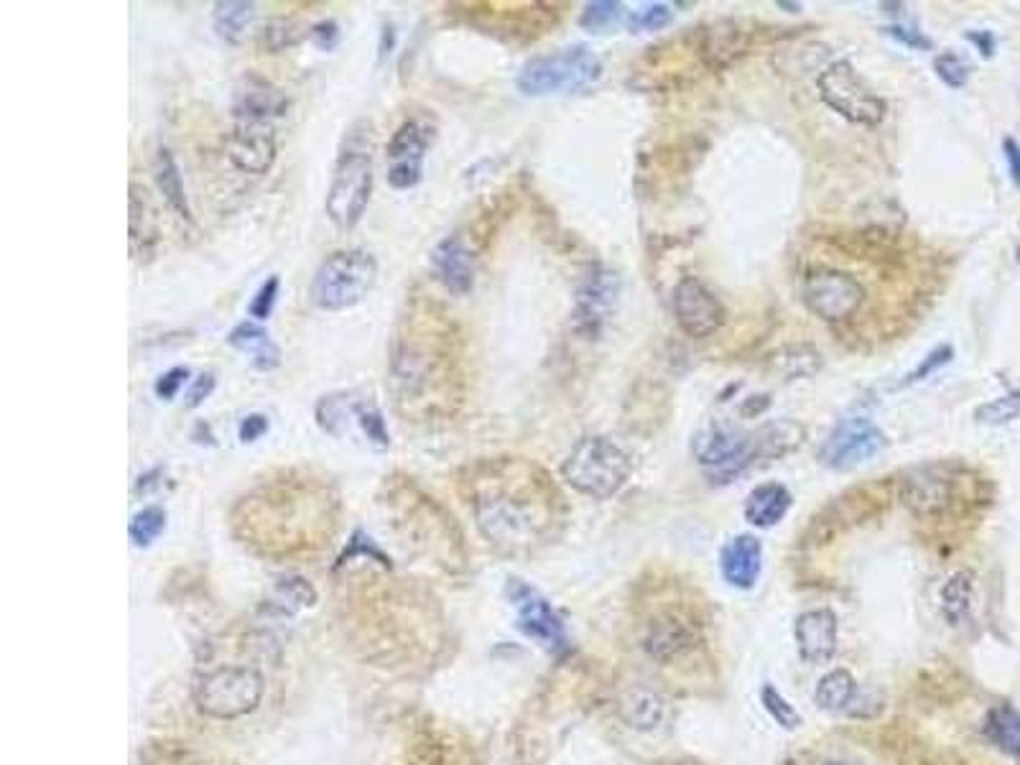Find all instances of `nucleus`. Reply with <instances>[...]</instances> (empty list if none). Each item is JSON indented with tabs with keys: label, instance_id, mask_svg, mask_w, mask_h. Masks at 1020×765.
<instances>
[{
	"label": "nucleus",
	"instance_id": "19",
	"mask_svg": "<svg viewBox=\"0 0 1020 765\" xmlns=\"http://www.w3.org/2000/svg\"><path fill=\"white\" fill-rule=\"evenodd\" d=\"M699 643V633L687 615L664 613L658 615L654 623L648 625L646 635H643V648L654 661L662 664H671V661L681 658L684 653H689Z\"/></svg>",
	"mask_w": 1020,
	"mask_h": 765
},
{
	"label": "nucleus",
	"instance_id": "42",
	"mask_svg": "<svg viewBox=\"0 0 1020 765\" xmlns=\"http://www.w3.org/2000/svg\"><path fill=\"white\" fill-rule=\"evenodd\" d=\"M668 21H671V11H668V6L650 3L633 13L628 19V26H630V31H646V29L658 31V29H664Z\"/></svg>",
	"mask_w": 1020,
	"mask_h": 765
},
{
	"label": "nucleus",
	"instance_id": "51",
	"mask_svg": "<svg viewBox=\"0 0 1020 765\" xmlns=\"http://www.w3.org/2000/svg\"><path fill=\"white\" fill-rule=\"evenodd\" d=\"M1006 151H1008V159H1010V171H1013V179L1020 184V149L1013 141H1008Z\"/></svg>",
	"mask_w": 1020,
	"mask_h": 765
},
{
	"label": "nucleus",
	"instance_id": "34",
	"mask_svg": "<svg viewBox=\"0 0 1020 765\" xmlns=\"http://www.w3.org/2000/svg\"><path fill=\"white\" fill-rule=\"evenodd\" d=\"M304 37H309V31L304 33V29L296 21L273 19L259 31V44L261 49L271 51V54H279V51L296 47Z\"/></svg>",
	"mask_w": 1020,
	"mask_h": 765
},
{
	"label": "nucleus",
	"instance_id": "24",
	"mask_svg": "<svg viewBox=\"0 0 1020 765\" xmlns=\"http://www.w3.org/2000/svg\"><path fill=\"white\" fill-rule=\"evenodd\" d=\"M794 497L788 493V487L781 483H763L753 487L748 497H745L743 515L750 526L756 529H774L776 523L786 519V513L791 511Z\"/></svg>",
	"mask_w": 1020,
	"mask_h": 765
},
{
	"label": "nucleus",
	"instance_id": "1",
	"mask_svg": "<svg viewBox=\"0 0 1020 765\" xmlns=\"http://www.w3.org/2000/svg\"><path fill=\"white\" fill-rule=\"evenodd\" d=\"M465 340L440 302L411 291L388 352V383L401 416L418 424L454 421L467 399Z\"/></svg>",
	"mask_w": 1020,
	"mask_h": 765
},
{
	"label": "nucleus",
	"instance_id": "16",
	"mask_svg": "<svg viewBox=\"0 0 1020 765\" xmlns=\"http://www.w3.org/2000/svg\"><path fill=\"white\" fill-rule=\"evenodd\" d=\"M225 153L243 174H269L279 157L276 131L271 123H235L225 139Z\"/></svg>",
	"mask_w": 1020,
	"mask_h": 765
},
{
	"label": "nucleus",
	"instance_id": "37",
	"mask_svg": "<svg viewBox=\"0 0 1020 765\" xmlns=\"http://www.w3.org/2000/svg\"><path fill=\"white\" fill-rule=\"evenodd\" d=\"M974 416L977 421H982V424H992V426L1016 421L1020 416V389L1000 395V399L990 401V403H982V406L974 411Z\"/></svg>",
	"mask_w": 1020,
	"mask_h": 765
},
{
	"label": "nucleus",
	"instance_id": "9",
	"mask_svg": "<svg viewBox=\"0 0 1020 765\" xmlns=\"http://www.w3.org/2000/svg\"><path fill=\"white\" fill-rule=\"evenodd\" d=\"M691 452L699 464L713 470V480L730 483L737 472L766 460V442L763 432L743 434L727 426H707L694 436Z\"/></svg>",
	"mask_w": 1020,
	"mask_h": 765
},
{
	"label": "nucleus",
	"instance_id": "3",
	"mask_svg": "<svg viewBox=\"0 0 1020 765\" xmlns=\"http://www.w3.org/2000/svg\"><path fill=\"white\" fill-rule=\"evenodd\" d=\"M360 128L363 123H357L342 141L324 200V212L337 230H353L373 197V153L367 141L371 135L360 133Z\"/></svg>",
	"mask_w": 1020,
	"mask_h": 765
},
{
	"label": "nucleus",
	"instance_id": "8",
	"mask_svg": "<svg viewBox=\"0 0 1020 765\" xmlns=\"http://www.w3.org/2000/svg\"><path fill=\"white\" fill-rule=\"evenodd\" d=\"M263 678L245 666L218 668L200 678L194 689L196 707L218 719H235L261 704Z\"/></svg>",
	"mask_w": 1020,
	"mask_h": 765
},
{
	"label": "nucleus",
	"instance_id": "4",
	"mask_svg": "<svg viewBox=\"0 0 1020 765\" xmlns=\"http://www.w3.org/2000/svg\"><path fill=\"white\" fill-rule=\"evenodd\" d=\"M633 472L630 454L605 434L582 436L562 462V477L577 493L607 501L623 490Z\"/></svg>",
	"mask_w": 1020,
	"mask_h": 765
},
{
	"label": "nucleus",
	"instance_id": "22",
	"mask_svg": "<svg viewBox=\"0 0 1020 765\" xmlns=\"http://www.w3.org/2000/svg\"><path fill=\"white\" fill-rule=\"evenodd\" d=\"M763 570V544L750 534L733 536L719 552V572L735 590L756 587Z\"/></svg>",
	"mask_w": 1020,
	"mask_h": 765
},
{
	"label": "nucleus",
	"instance_id": "21",
	"mask_svg": "<svg viewBox=\"0 0 1020 765\" xmlns=\"http://www.w3.org/2000/svg\"><path fill=\"white\" fill-rule=\"evenodd\" d=\"M837 615L831 610H807L796 617L794 638L799 656L807 664H825L837 651Z\"/></svg>",
	"mask_w": 1020,
	"mask_h": 765
},
{
	"label": "nucleus",
	"instance_id": "31",
	"mask_svg": "<svg viewBox=\"0 0 1020 765\" xmlns=\"http://www.w3.org/2000/svg\"><path fill=\"white\" fill-rule=\"evenodd\" d=\"M857 696V682L847 668H835L819 678L817 692H814V702L819 709L827 712H842L850 707Z\"/></svg>",
	"mask_w": 1020,
	"mask_h": 765
},
{
	"label": "nucleus",
	"instance_id": "36",
	"mask_svg": "<svg viewBox=\"0 0 1020 765\" xmlns=\"http://www.w3.org/2000/svg\"><path fill=\"white\" fill-rule=\"evenodd\" d=\"M314 597L316 595H314L312 584H309L302 577H291V580L281 582L279 587L273 590V603L271 605H276L281 613H294V610H299V607L312 605Z\"/></svg>",
	"mask_w": 1020,
	"mask_h": 765
},
{
	"label": "nucleus",
	"instance_id": "12",
	"mask_svg": "<svg viewBox=\"0 0 1020 765\" xmlns=\"http://www.w3.org/2000/svg\"><path fill=\"white\" fill-rule=\"evenodd\" d=\"M617 294H620V281L605 265H593L582 276L577 294H574V332L585 340H595L603 334L605 324L610 322L615 312Z\"/></svg>",
	"mask_w": 1020,
	"mask_h": 765
},
{
	"label": "nucleus",
	"instance_id": "43",
	"mask_svg": "<svg viewBox=\"0 0 1020 765\" xmlns=\"http://www.w3.org/2000/svg\"><path fill=\"white\" fill-rule=\"evenodd\" d=\"M186 378H190V368L186 365L169 368L164 375L156 378V383H153V393H156V399L161 401H174L176 393L182 391V385L186 383Z\"/></svg>",
	"mask_w": 1020,
	"mask_h": 765
},
{
	"label": "nucleus",
	"instance_id": "26",
	"mask_svg": "<svg viewBox=\"0 0 1020 765\" xmlns=\"http://www.w3.org/2000/svg\"><path fill=\"white\" fill-rule=\"evenodd\" d=\"M145 192L139 184H131V251L135 258L143 255H153V248H156L159 240V230H156V220L151 214V204L143 197Z\"/></svg>",
	"mask_w": 1020,
	"mask_h": 765
},
{
	"label": "nucleus",
	"instance_id": "38",
	"mask_svg": "<svg viewBox=\"0 0 1020 765\" xmlns=\"http://www.w3.org/2000/svg\"><path fill=\"white\" fill-rule=\"evenodd\" d=\"M760 702H763V709L768 712L770 717H774V722H778V725L786 727V729H794V727H799V722H801V715L799 712L794 709V704H788L786 696L776 689L774 684H766L760 689Z\"/></svg>",
	"mask_w": 1020,
	"mask_h": 765
},
{
	"label": "nucleus",
	"instance_id": "5",
	"mask_svg": "<svg viewBox=\"0 0 1020 765\" xmlns=\"http://www.w3.org/2000/svg\"><path fill=\"white\" fill-rule=\"evenodd\" d=\"M378 281V261L363 248H347L324 258L314 271L309 299L322 312H345L363 304Z\"/></svg>",
	"mask_w": 1020,
	"mask_h": 765
},
{
	"label": "nucleus",
	"instance_id": "39",
	"mask_svg": "<svg viewBox=\"0 0 1020 765\" xmlns=\"http://www.w3.org/2000/svg\"><path fill=\"white\" fill-rule=\"evenodd\" d=\"M933 72L951 90H962L967 80H970V64L957 51H945V54L933 59Z\"/></svg>",
	"mask_w": 1020,
	"mask_h": 765
},
{
	"label": "nucleus",
	"instance_id": "15",
	"mask_svg": "<svg viewBox=\"0 0 1020 765\" xmlns=\"http://www.w3.org/2000/svg\"><path fill=\"white\" fill-rule=\"evenodd\" d=\"M674 314L684 332L694 340H705L725 324V306L705 283L684 276L674 289Z\"/></svg>",
	"mask_w": 1020,
	"mask_h": 765
},
{
	"label": "nucleus",
	"instance_id": "48",
	"mask_svg": "<svg viewBox=\"0 0 1020 765\" xmlns=\"http://www.w3.org/2000/svg\"><path fill=\"white\" fill-rule=\"evenodd\" d=\"M886 33H888V37H893L898 44L911 47V49H931L933 47L929 37H923V33L916 31V29H908V26H888Z\"/></svg>",
	"mask_w": 1020,
	"mask_h": 765
},
{
	"label": "nucleus",
	"instance_id": "14",
	"mask_svg": "<svg viewBox=\"0 0 1020 765\" xmlns=\"http://www.w3.org/2000/svg\"><path fill=\"white\" fill-rule=\"evenodd\" d=\"M432 149V128L418 120H406L396 128L385 145V161H388V184L398 192L414 189L424 179V161Z\"/></svg>",
	"mask_w": 1020,
	"mask_h": 765
},
{
	"label": "nucleus",
	"instance_id": "2",
	"mask_svg": "<svg viewBox=\"0 0 1020 765\" xmlns=\"http://www.w3.org/2000/svg\"><path fill=\"white\" fill-rule=\"evenodd\" d=\"M473 511L479 534L505 552H521L542 541L559 501L552 477L521 457L477 462L469 472Z\"/></svg>",
	"mask_w": 1020,
	"mask_h": 765
},
{
	"label": "nucleus",
	"instance_id": "40",
	"mask_svg": "<svg viewBox=\"0 0 1020 765\" xmlns=\"http://www.w3.org/2000/svg\"><path fill=\"white\" fill-rule=\"evenodd\" d=\"M279 289H281V279L279 276H269L261 283L259 291H255L253 302H251V306H248V314H251L255 322L269 320L271 312H273V306H276Z\"/></svg>",
	"mask_w": 1020,
	"mask_h": 765
},
{
	"label": "nucleus",
	"instance_id": "52",
	"mask_svg": "<svg viewBox=\"0 0 1020 765\" xmlns=\"http://www.w3.org/2000/svg\"><path fill=\"white\" fill-rule=\"evenodd\" d=\"M827 765H852V763H839V761H831V763H827Z\"/></svg>",
	"mask_w": 1020,
	"mask_h": 765
},
{
	"label": "nucleus",
	"instance_id": "47",
	"mask_svg": "<svg viewBox=\"0 0 1020 765\" xmlns=\"http://www.w3.org/2000/svg\"><path fill=\"white\" fill-rule=\"evenodd\" d=\"M214 385H218V378H214L212 371L208 373H202L200 378H196L194 385L190 389V393H186V401H184V406L186 409H196V406H202L204 401L210 399L212 391H214Z\"/></svg>",
	"mask_w": 1020,
	"mask_h": 765
},
{
	"label": "nucleus",
	"instance_id": "29",
	"mask_svg": "<svg viewBox=\"0 0 1020 765\" xmlns=\"http://www.w3.org/2000/svg\"><path fill=\"white\" fill-rule=\"evenodd\" d=\"M156 184H159V192L164 194V202L169 204V210L174 212L176 218L192 222V210H190V200H186V192H184L182 174H179V167L169 149H161L156 157Z\"/></svg>",
	"mask_w": 1020,
	"mask_h": 765
},
{
	"label": "nucleus",
	"instance_id": "50",
	"mask_svg": "<svg viewBox=\"0 0 1020 765\" xmlns=\"http://www.w3.org/2000/svg\"><path fill=\"white\" fill-rule=\"evenodd\" d=\"M393 47H396V29H393V23H385L381 31V59L388 57Z\"/></svg>",
	"mask_w": 1020,
	"mask_h": 765
},
{
	"label": "nucleus",
	"instance_id": "13",
	"mask_svg": "<svg viewBox=\"0 0 1020 765\" xmlns=\"http://www.w3.org/2000/svg\"><path fill=\"white\" fill-rule=\"evenodd\" d=\"M959 472L955 464H923L906 475L903 480V503L921 519L947 513L957 503L959 495Z\"/></svg>",
	"mask_w": 1020,
	"mask_h": 765
},
{
	"label": "nucleus",
	"instance_id": "45",
	"mask_svg": "<svg viewBox=\"0 0 1020 765\" xmlns=\"http://www.w3.org/2000/svg\"><path fill=\"white\" fill-rule=\"evenodd\" d=\"M309 41H312V44H314L316 49L332 51L334 47L340 44V26L334 23V21H320V23H314L312 29H309Z\"/></svg>",
	"mask_w": 1020,
	"mask_h": 765
},
{
	"label": "nucleus",
	"instance_id": "17",
	"mask_svg": "<svg viewBox=\"0 0 1020 765\" xmlns=\"http://www.w3.org/2000/svg\"><path fill=\"white\" fill-rule=\"evenodd\" d=\"M289 110L286 92L276 88V84L265 80L261 74L248 72L240 77V82L233 90V102H230V113H233L235 123H271L276 118H284Z\"/></svg>",
	"mask_w": 1020,
	"mask_h": 765
},
{
	"label": "nucleus",
	"instance_id": "6",
	"mask_svg": "<svg viewBox=\"0 0 1020 765\" xmlns=\"http://www.w3.org/2000/svg\"><path fill=\"white\" fill-rule=\"evenodd\" d=\"M603 77V62L593 49L574 44L528 59L518 72V90L528 98L546 94H572L595 84Z\"/></svg>",
	"mask_w": 1020,
	"mask_h": 765
},
{
	"label": "nucleus",
	"instance_id": "35",
	"mask_svg": "<svg viewBox=\"0 0 1020 765\" xmlns=\"http://www.w3.org/2000/svg\"><path fill=\"white\" fill-rule=\"evenodd\" d=\"M164 529H166V511L161 509V505H149V509H143L133 515L131 529L128 531H131L133 544L145 548V546H151L161 534H164Z\"/></svg>",
	"mask_w": 1020,
	"mask_h": 765
},
{
	"label": "nucleus",
	"instance_id": "30",
	"mask_svg": "<svg viewBox=\"0 0 1020 765\" xmlns=\"http://www.w3.org/2000/svg\"><path fill=\"white\" fill-rule=\"evenodd\" d=\"M253 21L255 3H245V0H228V3L214 6L212 11V29L218 31V37L222 41H228V44H238Z\"/></svg>",
	"mask_w": 1020,
	"mask_h": 765
},
{
	"label": "nucleus",
	"instance_id": "53",
	"mask_svg": "<svg viewBox=\"0 0 1020 765\" xmlns=\"http://www.w3.org/2000/svg\"><path fill=\"white\" fill-rule=\"evenodd\" d=\"M1018 258H1020V251H1018Z\"/></svg>",
	"mask_w": 1020,
	"mask_h": 765
},
{
	"label": "nucleus",
	"instance_id": "20",
	"mask_svg": "<svg viewBox=\"0 0 1020 765\" xmlns=\"http://www.w3.org/2000/svg\"><path fill=\"white\" fill-rule=\"evenodd\" d=\"M434 279L442 283L450 294L465 296L475 286V255L469 251L462 235H450L434 245L432 255Z\"/></svg>",
	"mask_w": 1020,
	"mask_h": 765
},
{
	"label": "nucleus",
	"instance_id": "27",
	"mask_svg": "<svg viewBox=\"0 0 1020 765\" xmlns=\"http://www.w3.org/2000/svg\"><path fill=\"white\" fill-rule=\"evenodd\" d=\"M974 607V574L957 572L941 587V613L949 625H962L970 621Z\"/></svg>",
	"mask_w": 1020,
	"mask_h": 765
},
{
	"label": "nucleus",
	"instance_id": "33",
	"mask_svg": "<svg viewBox=\"0 0 1020 765\" xmlns=\"http://www.w3.org/2000/svg\"><path fill=\"white\" fill-rule=\"evenodd\" d=\"M355 424L360 429V434L365 436V442L373 446V450H388L391 446V432H388V426H385V416H383V411L378 409V403H375L371 395H360V401H357V409H355Z\"/></svg>",
	"mask_w": 1020,
	"mask_h": 765
},
{
	"label": "nucleus",
	"instance_id": "32",
	"mask_svg": "<svg viewBox=\"0 0 1020 765\" xmlns=\"http://www.w3.org/2000/svg\"><path fill=\"white\" fill-rule=\"evenodd\" d=\"M625 717L640 733H650V729L662 727V722L666 719V702L656 692H633L628 704H625Z\"/></svg>",
	"mask_w": 1020,
	"mask_h": 765
},
{
	"label": "nucleus",
	"instance_id": "46",
	"mask_svg": "<svg viewBox=\"0 0 1020 765\" xmlns=\"http://www.w3.org/2000/svg\"><path fill=\"white\" fill-rule=\"evenodd\" d=\"M271 429V421L265 414H248L243 421H240L238 436L243 444H253L259 442L261 436Z\"/></svg>",
	"mask_w": 1020,
	"mask_h": 765
},
{
	"label": "nucleus",
	"instance_id": "41",
	"mask_svg": "<svg viewBox=\"0 0 1020 765\" xmlns=\"http://www.w3.org/2000/svg\"><path fill=\"white\" fill-rule=\"evenodd\" d=\"M617 16H620V3H613V0H599V3H589L582 13V29L587 31H603L605 26H610Z\"/></svg>",
	"mask_w": 1020,
	"mask_h": 765
},
{
	"label": "nucleus",
	"instance_id": "49",
	"mask_svg": "<svg viewBox=\"0 0 1020 765\" xmlns=\"http://www.w3.org/2000/svg\"><path fill=\"white\" fill-rule=\"evenodd\" d=\"M970 41H974L977 47H980L982 51V57H992V51H996V39H992V33L988 31H972L970 33Z\"/></svg>",
	"mask_w": 1020,
	"mask_h": 765
},
{
	"label": "nucleus",
	"instance_id": "11",
	"mask_svg": "<svg viewBox=\"0 0 1020 765\" xmlns=\"http://www.w3.org/2000/svg\"><path fill=\"white\" fill-rule=\"evenodd\" d=\"M886 434L868 416L842 419L819 446V462L829 470L847 472L868 464L886 450Z\"/></svg>",
	"mask_w": 1020,
	"mask_h": 765
},
{
	"label": "nucleus",
	"instance_id": "7",
	"mask_svg": "<svg viewBox=\"0 0 1020 765\" xmlns=\"http://www.w3.org/2000/svg\"><path fill=\"white\" fill-rule=\"evenodd\" d=\"M819 98L829 110H835L837 115H842L847 123L876 128L882 123V118L888 113L886 100L862 80L860 72L855 70L850 62L839 59V62L829 64L817 80Z\"/></svg>",
	"mask_w": 1020,
	"mask_h": 765
},
{
	"label": "nucleus",
	"instance_id": "25",
	"mask_svg": "<svg viewBox=\"0 0 1020 765\" xmlns=\"http://www.w3.org/2000/svg\"><path fill=\"white\" fill-rule=\"evenodd\" d=\"M228 345L251 355L253 368L261 373H269L281 365V348L271 340V334L259 322H240L228 334Z\"/></svg>",
	"mask_w": 1020,
	"mask_h": 765
},
{
	"label": "nucleus",
	"instance_id": "10",
	"mask_svg": "<svg viewBox=\"0 0 1020 765\" xmlns=\"http://www.w3.org/2000/svg\"><path fill=\"white\" fill-rule=\"evenodd\" d=\"M801 302L819 320L831 324L847 322L862 309L865 286L845 271L819 269L804 276Z\"/></svg>",
	"mask_w": 1020,
	"mask_h": 765
},
{
	"label": "nucleus",
	"instance_id": "28",
	"mask_svg": "<svg viewBox=\"0 0 1020 765\" xmlns=\"http://www.w3.org/2000/svg\"><path fill=\"white\" fill-rule=\"evenodd\" d=\"M984 737L998 747L1000 753L1020 755V712L1010 704H998L988 712L984 719Z\"/></svg>",
	"mask_w": 1020,
	"mask_h": 765
},
{
	"label": "nucleus",
	"instance_id": "23",
	"mask_svg": "<svg viewBox=\"0 0 1020 765\" xmlns=\"http://www.w3.org/2000/svg\"><path fill=\"white\" fill-rule=\"evenodd\" d=\"M750 49L748 41V31L743 26H737L735 21H717L709 23L705 29L699 31V57L701 62L713 70H723L730 62H735L737 57H743L745 51Z\"/></svg>",
	"mask_w": 1020,
	"mask_h": 765
},
{
	"label": "nucleus",
	"instance_id": "18",
	"mask_svg": "<svg viewBox=\"0 0 1020 765\" xmlns=\"http://www.w3.org/2000/svg\"><path fill=\"white\" fill-rule=\"evenodd\" d=\"M508 595L513 600V605L518 607V625L523 633L542 641L548 648H562L564 643H567L562 617L556 615V610L542 592L528 587V584L521 580H511Z\"/></svg>",
	"mask_w": 1020,
	"mask_h": 765
},
{
	"label": "nucleus",
	"instance_id": "44",
	"mask_svg": "<svg viewBox=\"0 0 1020 765\" xmlns=\"http://www.w3.org/2000/svg\"><path fill=\"white\" fill-rule=\"evenodd\" d=\"M951 360V348L945 345V348H937L933 352H929V358H923V363L916 368L913 373H908L906 381L898 385V389H903V385H913V383H921L926 381V378H929L931 373H937L941 365H947Z\"/></svg>",
	"mask_w": 1020,
	"mask_h": 765
}]
</instances>
